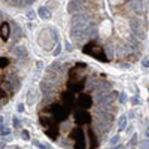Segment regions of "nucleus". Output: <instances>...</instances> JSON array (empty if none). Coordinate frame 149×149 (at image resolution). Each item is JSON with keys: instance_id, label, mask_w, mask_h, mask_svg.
<instances>
[{"instance_id": "3", "label": "nucleus", "mask_w": 149, "mask_h": 149, "mask_svg": "<svg viewBox=\"0 0 149 149\" xmlns=\"http://www.w3.org/2000/svg\"><path fill=\"white\" fill-rule=\"evenodd\" d=\"M40 88H42L43 94H51V93H52V89H54V87L51 85L49 81H43V82L40 83Z\"/></svg>"}, {"instance_id": "1", "label": "nucleus", "mask_w": 149, "mask_h": 149, "mask_svg": "<svg viewBox=\"0 0 149 149\" xmlns=\"http://www.w3.org/2000/svg\"><path fill=\"white\" fill-rule=\"evenodd\" d=\"M130 27H131V31L134 33V36L137 37V39L143 40V39L146 37L145 30L142 28V25H140V21H139V19H131V21H130Z\"/></svg>"}, {"instance_id": "19", "label": "nucleus", "mask_w": 149, "mask_h": 149, "mask_svg": "<svg viewBox=\"0 0 149 149\" xmlns=\"http://www.w3.org/2000/svg\"><path fill=\"white\" fill-rule=\"evenodd\" d=\"M14 125H15V128H19V119L18 118H14Z\"/></svg>"}, {"instance_id": "7", "label": "nucleus", "mask_w": 149, "mask_h": 149, "mask_svg": "<svg viewBox=\"0 0 149 149\" xmlns=\"http://www.w3.org/2000/svg\"><path fill=\"white\" fill-rule=\"evenodd\" d=\"M39 17L43 18V19H48V18H51V12L46 8H40L39 9Z\"/></svg>"}, {"instance_id": "21", "label": "nucleus", "mask_w": 149, "mask_h": 149, "mask_svg": "<svg viewBox=\"0 0 149 149\" xmlns=\"http://www.w3.org/2000/svg\"><path fill=\"white\" fill-rule=\"evenodd\" d=\"M60 51H61V48H60V46H57V49H55V51H54V55H55V57H57V55H58V54H60Z\"/></svg>"}, {"instance_id": "18", "label": "nucleus", "mask_w": 149, "mask_h": 149, "mask_svg": "<svg viewBox=\"0 0 149 149\" xmlns=\"http://www.w3.org/2000/svg\"><path fill=\"white\" fill-rule=\"evenodd\" d=\"M27 17H28L30 19H34V17H36V14H34V12H33V11H30V12H28V14H27Z\"/></svg>"}, {"instance_id": "6", "label": "nucleus", "mask_w": 149, "mask_h": 149, "mask_svg": "<svg viewBox=\"0 0 149 149\" xmlns=\"http://www.w3.org/2000/svg\"><path fill=\"white\" fill-rule=\"evenodd\" d=\"M14 54H15V57H27V51H25V48L23 45H18L14 49Z\"/></svg>"}, {"instance_id": "13", "label": "nucleus", "mask_w": 149, "mask_h": 149, "mask_svg": "<svg viewBox=\"0 0 149 149\" xmlns=\"http://www.w3.org/2000/svg\"><path fill=\"white\" fill-rule=\"evenodd\" d=\"M9 25L8 24H3V27H2V33H3V39H8V33H6V30H8Z\"/></svg>"}, {"instance_id": "14", "label": "nucleus", "mask_w": 149, "mask_h": 149, "mask_svg": "<svg viewBox=\"0 0 149 149\" xmlns=\"http://www.w3.org/2000/svg\"><path fill=\"white\" fill-rule=\"evenodd\" d=\"M118 142H119V136L116 134V136H113V137L111 139V145H116Z\"/></svg>"}, {"instance_id": "27", "label": "nucleus", "mask_w": 149, "mask_h": 149, "mask_svg": "<svg viewBox=\"0 0 149 149\" xmlns=\"http://www.w3.org/2000/svg\"><path fill=\"white\" fill-rule=\"evenodd\" d=\"M11 149H19V148H18V146H12Z\"/></svg>"}, {"instance_id": "28", "label": "nucleus", "mask_w": 149, "mask_h": 149, "mask_svg": "<svg viewBox=\"0 0 149 149\" xmlns=\"http://www.w3.org/2000/svg\"><path fill=\"white\" fill-rule=\"evenodd\" d=\"M146 136H148V139H149V130H146Z\"/></svg>"}, {"instance_id": "8", "label": "nucleus", "mask_w": 149, "mask_h": 149, "mask_svg": "<svg viewBox=\"0 0 149 149\" xmlns=\"http://www.w3.org/2000/svg\"><path fill=\"white\" fill-rule=\"evenodd\" d=\"M34 99H36L34 89H30L28 94H27V103H28V105H33V103H34Z\"/></svg>"}, {"instance_id": "9", "label": "nucleus", "mask_w": 149, "mask_h": 149, "mask_svg": "<svg viewBox=\"0 0 149 149\" xmlns=\"http://www.w3.org/2000/svg\"><path fill=\"white\" fill-rule=\"evenodd\" d=\"M119 130H124V128L127 127V116L125 115H122L121 118H119Z\"/></svg>"}, {"instance_id": "11", "label": "nucleus", "mask_w": 149, "mask_h": 149, "mask_svg": "<svg viewBox=\"0 0 149 149\" xmlns=\"http://www.w3.org/2000/svg\"><path fill=\"white\" fill-rule=\"evenodd\" d=\"M139 146H140V149H149V139H148V140H143V142H140Z\"/></svg>"}, {"instance_id": "5", "label": "nucleus", "mask_w": 149, "mask_h": 149, "mask_svg": "<svg viewBox=\"0 0 149 149\" xmlns=\"http://www.w3.org/2000/svg\"><path fill=\"white\" fill-rule=\"evenodd\" d=\"M67 9H69L70 14H76V12L81 9V3L76 2V0H72V2L69 3V8H67Z\"/></svg>"}, {"instance_id": "24", "label": "nucleus", "mask_w": 149, "mask_h": 149, "mask_svg": "<svg viewBox=\"0 0 149 149\" xmlns=\"http://www.w3.org/2000/svg\"><path fill=\"white\" fill-rule=\"evenodd\" d=\"M131 101H133V103H134V105H137V103H139V99H136V97H134V99H133V100H131Z\"/></svg>"}, {"instance_id": "23", "label": "nucleus", "mask_w": 149, "mask_h": 149, "mask_svg": "<svg viewBox=\"0 0 149 149\" xmlns=\"http://www.w3.org/2000/svg\"><path fill=\"white\" fill-rule=\"evenodd\" d=\"M5 146H6L5 140H2V142H0V149H5Z\"/></svg>"}, {"instance_id": "17", "label": "nucleus", "mask_w": 149, "mask_h": 149, "mask_svg": "<svg viewBox=\"0 0 149 149\" xmlns=\"http://www.w3.org/2000/svg\"><path fill=\"white\" fill-rule=\"evenodd\" d=\"M119 101H121V103H125V101H127V95H125L124 93L121 94V97H119Z\"/></svg>"}, {"instance_id": "12", "label": "nucleus", "mask_w": 149, "mask_h": 149, "mask_svg": "<svg viewBox=\"0 0 149 149\" xmlns=\"http://www.w3.org/2000/svg\"><path fill=\"white\" fill-rule=\"evenodd\" d=\"M0 133H2L3 136H6V134H9V128L6 127V125H2L0 127Z\"/></svg>"}, {"instance_id": "29", "label": "nucleus", "mask_w": 149, "mask_h": 149, "mask_svg": "<svg viewBox=\"0 0 149 149\" xmlns=\"http://www.w3.org/2000/svg\"><path fill=\"white\" fill-rule=\"evenodd\" d=\"M2 18H3V15H2V12H0V21H2Z\"/></svg>"}, {"instance_id": "25", "label": "nucleus", "mask_w": 149, "mask_h": 149, "mask_svg": "<svg viewBox=\"0 0 149 149\" xmlns=\"http://www.w3.org/2000/svg\"><path fill=\"white\" fill-rule=\"evenodd\" d=\"M2 125H3V118L0 116V127H2Z\"/></svg>"}, {"instance_id": "26", "label": "nucleus", "mask_w": 149, "mask_h": 149, "mask_svg": "<svg viewBox=\"0 0 149 149\" xmlns=\"http://www.w3.org/2000/svg\"><path fill=\"white\" fill-rule=\"evenodd\" d=\"M121 148H122V146H121V145H118L116 148H112V149H121Z\"/></svg>"}, {"instance_id": "15", "label": "nucleus", "mask_w": 149, "mask_h": 149, "mask_svg": "<svg viewBox=\"0 0 149 149\" xmlns=\"http://www.w3.org/2000/svg\"><path fill=\"white\" fill-rule=\"evenodd\" d=\"M21 136H23V139H24V140H30V136H28V133L25 131V130L21 133Z\"/></svg>"}, {"instance_id": "20", "label": "nucleus", "mask_w": 149, "mask_h": 149, "mask_svg": "<svg viewBox=\"0 0 149 149\" xmlns=\"http://www.w3.org/2000/svg\"><path fill=\"white\" fill-rule=\"evenodd\" d=\"M142 63H143V66H145V67H149V58H145V60L142 61Z\"/></svg>"}, {"instance_id": "2", "label": "nucleus", "mask_w": 149, "mask_h": 149, "mask_svg": "<svg viewBox=\"0 0 149 149\" xmlns=\"http://www.w3.org/2000/svg\"><path fill=\"white\" fill-rule=\"evenodd\" d=\"M52 113L55 115V118H58V119H64V116H66V112H64V109L60 105H54L52 106Z\"/></svg>"}, {"instance_id": "4", "label": "nucleus", "mask_w": 149, "mask_h": 149, "mask_svg": "<svg viewBox=\"0 0 149 149\" xmlns=\"http://www.w3.org/2000/svg\"><path fill=\"white\" fill-rule=\"evenodd\" d=\"M130 6L134 12H142L143 11V3H142V0H133L130 2Z\"/></svg>"}, {"instance_id": "16", "label": "nucleus", "mask_w": 149, "mask_h": 149, "mask_svg": "<svg viewBox=\"0 0 149 149\" xmlns=\"http://www.w3.org/2000/svg\"><path fill=\"white\" fill-rule=\"evenodd\" d=\"M136 140H137V136L133 134V137H131V143H130V148H133V146L136 145Z\"/></svg>"}, {"instance_id": "10", "label": "nucleus", "mask_w": 149, "mask_h": 149, "mask_svg": "<svg viewBox=\"0 0 149 149\" xmlns=\"http://www.w3.org/2000/svg\"><path fill=\"white\" fill-rule=\"evenodd\" d=\"M34 0H14L15 5H31Z\"/></svg>"}, {"instance_id": "30", "label": "nucleus", "mask_w": 149, "mask_h": 149, "mask_svg": "<svg viewBox=\"0 0 149 149\" xmlns=\"http://www.w3.org/2000/svg\"><path fill=\"white\" fill-rule=\"evenodd\" d=\"M130 2H133V0H130Z\"/></svg>"}, {"instance_id": "22", "label": "nucleus", "mask_w": 149, "mask_h": 149, "mask_svg": "<svg viewBox=\"0 0 149 149\" xmlns=\"http://www.w3.org/2000/svg\"><path fill=\"white\" fill-rule=\"evenodd\" d=\"M18 112H24V105H18Z\"/></svg>"}]
</instances>
